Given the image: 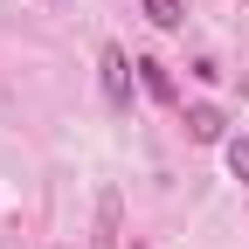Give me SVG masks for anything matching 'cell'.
Segmentation results:
<instances>
[{"instance_id": "1", "label": "cell", "mask_w": 249, "mask_h": 249, "mask_svg": "<svg viewBox=\"0 0 249 249\" xmlns=\"http://www.w3.org/2000/svg\"><path fill=\"white\" fill-rule=\"evenodd\" d=\"M97 70H104V97H111V104H132V70H139V62L124 55L118 42H111V49L97 55Z\"/></svg>"}, {"instance_id": "2", "label": "cell", "mask_w": 249, "mask_h": 249, "mask_svg": "<svg viewBox=\"0 0 249 249\" xmlns=\"http://www.w3.org/2000/svg\"><path fill=\"white\" fill-rule=\"evenodd\" d=\"M118 229H124V201L111 194H97V235H90V249H118Z\"/></svg>"}, {"instance_id": "3", "label": "cell", "mask_w": 249, "mask_h": 249, "mask_svg": "<svg viewBox=\"0 0 249 249\" xmlns=\"http://www.w3.org/2000/svg\"><path fill=\"white\" fill-rule=\"evenodd\" d=\"M187 139H201V145H214V139H229V118L214 111V104H187Z\"/></svg>"}, {"instance_id": "4", "label": "cell", "mask_w": 249, "mask_h": 249, "mask_svg": "<svg viewBox=\"0 0 249 249\" xmlns=\"http://www.w3.org/2000/svg\"><path fill=\"white\" fill-rule=\"evenodd\" d=\"M139 83H145L152 104H173V97H180V90H173V70H166V62H152V55H139Z\"/></svg>"}, {"instance_id": "5", "label": "cell", "mask_w": 249, "mask_h": 249, "mask_svg": "<svg viewBox=\"0 0 249 249\" xmlns=\"http://www.w3.org/2000/svg\"><path fill=\"white\" fill-rule=\"evenodd\" d=\"M145 21H152V28H180L187 7H180V0H145Z\"/></svg>"}, {"instance_id": "6", "label": "cell", "mask_w": 249, "mask_h": 249, "mask_svg": "<svg viewBox=\"0 0 249 249\" xmlns=\"http://www.w3.org/2000/svg\"><path fill=\"white\" fill-rule=\"evenodd\" d=\"M229 173L249 187V139H229Z\"/></svg>"}]
</instances>
